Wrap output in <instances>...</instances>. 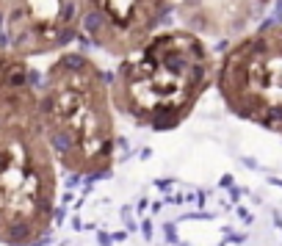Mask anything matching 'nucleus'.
I'll use <instances>...</instances> for the list:
<instances>
[{"mask_svg": "<svg viewBox=\"0 0 282 246\" xmlns=\"http://www.w3.org/2000/svg\"><path fill=\"white\" fill-rule=\"evenodd\" d=\"M108 19H105V11L100 9H89L83 17H80V28L86 31V36H94V42L102 44V31H105Z\"/></svg>", "mask_w": 282, "mask_h": 246, "instance_id": "obj_1", "label": "nucleus"}, {"mask_svg": "<svg viewBox=\"0 0 282 246\" xmlns=\"http://www.w3.org/2000/svg\"><path fill=\"white\" fill-rule=\"evenodd\" d=\"M50 147L56 149L61 158H70L75 149H78V141H75L72 130H67V127H56V130L50 133Z\"/></svg>", "mask_w": 282, "mask_h": 246, "instance_id": "obj_2", "label": "nucleus"}, {"mask_svg": "<svg viewBox=\"0 0 282 246\" xmlns=\"http://www.w3.org/2000/svg\"><path fill=\"white\" fill-rule=\"evenodd\" d=\"M58 70H67V72H72V75H80V72L92 70V64H89V58L80 56V53H64V56H61V61H58Z\"/></svg>", "mask_w": 282, "mask_h": 246, "instance_id": "obj_3", "label": "nucleus"}, {"mask_svg": "<svg viewBox=\"0 0 282 246\" xmlns=\"http://www.w3.org/2000/svg\"><path fill=\"white\" fill-rule=\"evenodd\" d=\"M6 83H9L11 88L28 86V70H25L23 64H14V66H9V72H6Z\"/></svg>", "mask_w": 282, "mask_h": 246, "instance_id": "obj_4", "label": "nucleus"}, {"mask_svg": "<svg viewBox=\"0 0 282 246\" xmlns=\"http://www.w3.org/2000/svg\"><path fill=\"white\" fill-rule=\"evenodd\" d=\"M75 17H78V0H67V3L61 6V23L70 25Z\"/></svg>", "mask_w": 282, "mask_h": 246, "instance_id": "obj_5", "label": "nucleus"}, {"mask_svg": "<svg viewBox=\"0 0 282 246\" xmlns=\"http://www.w3.org/2000/svg\"><path fill=\"white\" fill-rule=\"evenodd\" d=\"M78 39V31L72 28V25H64V28L58 31V36H56V44H70Z\"/></svg>", "mask_w": 282, "mask_h": 246, "instance_id": "obj_6", "label": "nucleus"}, {"mask_svg": "<svg viewBox=\"0 0 282 246\" xmlns=\"http://www.w3.org/2000/svg\"><path fill=\"white\" fill-rule=\"evenodd\" d=\"M188 25H191V28H199V31L208 28V23H205L202 14H191V17H188Z\"/></svg>", "mask_w": 282, "mask_h": 246, "instance_id": "obj_7", "label": "nucleus"}, {"mask_svg": "<svg viewBox=\"0 0 282 246\" xmlns=\"http://www.w3.org/2000/svg\"><path fill=\"white\" fill-rule=\"evenodd\" d=\"M163 230H166V241H169V243H175V241H177V232H175V224H166V227H163Z\"/></svg>", "mask_w": 282, "mask_h": 246, "instance_id": "obj_8", "label": "nucleus"}, {"mask_svg": "<svg viewBox=\"0 0 282 246\" xmlns=\"http://www.w3.org/2000/svg\"><path fill=\"white\" fill-rule=\"evenodd\" d=\"M274 19H277V25L282 23V0H274Z\"/></svg>", "mask_w": 282, "mask_h": 246, "instance_id": "obj_9", "label": "nucleus"}, {"mask_svg": "<svg viewBox=\"0 0 282 246\" xmlns=\"http://www.w3.org/2000/svg\"><path fill=\"white\" fill-rule=\"evenodd\" d=\"M100 80H102V83H108V86H111V83H114V72H100Z\"/></svg>", "mask_w": 282, "mask_h": 246, "instance_id": "obj_10", "label": "nucleus"}, {"mask_svg": "<svg viewBox=\"0 0 282 246\" xmlns=\"http://www.w3.org/2000/svg\"><path fill=\"white\" fill-rule=\"evenodd\" d=\"M144 238L153 241V224H149V221H144Z\"/></svg>", "mask_w": 282, "mask_h": 246, "instance_id": "obj_11", "label": "nucleus"}, {"mask_svg": "<svg viewBox=\"0 0 282 246\" xmlns=\"http://www.w3.org/2000/svg\"><path fill=\"white\" fill-rule=\"evenodd\" d=\"M97 241H100L102 246H108V243H111V235H105V232H100V235H97Z\"/></svg>", "mask_w": 282, "mask_h": 246, "instance_id": "obj_12", "label": "nucleus"}, {"mask_svg": "<svg viewBox=\"0 0 282 246\" xmlns=\"http://www.w3.org/2000/svg\"><path fill=\"white\" fill-rule=\"evenodd\" d=\"M222 188H232V177H230V174L222 177Z\"/></svg>", "mask_w": 282, "mask_h": 246, "instance_id": "obj_13", "label": "nucleus"}, {"mask_svg": "<svg viewBox=\"0 0 282 246\" xmlns=\"http://www.w3.org/2000/svg\"><path fill=\"white\" fill-rule=\"evenodd\" d=\"M78 180H80V174H78V172H75V174L70 177V180H67V186H70V188H72V186H78Z\"/></svg>", "mask_w": 282, "mask_h": 246, "instance_id": "obj_14", "label": "nucleus"}, {"mask_svg": "<svg viewBox=\"0 0 282 246\" xmlns=\"http://www.w3.org/2000/svg\"><path fill=\"white\" fill-rule=\"evenodd\" d=\"M244 163H246V169H257V163H254V158H244Z\"/></svg>", "mask_w": 282, "mask_h": 246, "instance_id": "obj_15", "label": "nucleus"}, {"mask_svg": "<svg viewBox=\"0 0 282 246\" xmlns=\"http://www.w3.org/2000/svg\"><path fill=\"white\" fill-rule=\"evenodd\" d=\"M169 186H171V183H169V180H158V188H161V191H166Z\"/></svg>", "mask_w": 282, "mask_h": 246, "instance_id": "obj_16", "label": "nucleus"}, {"mask_svg": "<svg viewBox=\"0 0 282 246\" xmlns=\"http://www.w3.org/2000/svg\"><path fill=\"white\" fill-rule=\"evenodd\" d=\"M3 23H6V17H3V11H0V33H3Z\"/></svg>", "mask_w": 282, "mask_h": 246, "instance_id": "obj_17", "label": "nucleus"}, {"mask_svg": "<svg viewBox=\"0 0 282 246\" xmlns=\"http://www.w3.org/2000/svg\"><path fill=\"white\" fill-rule=\"evenodd\" d=\"M274 183V186H282V180H271Z\"/></svg>", "mask_w": 282, "mask_h": 246, "instance_id": "obj_18", "label": "nucleus"}, {"mask_svg": "<svg viewBox=\"0 0 282 246\" xmlns=\"http://www.w3.org/2000/svg\"><path fill=\"white\" fill-rule=\"evenodd\" d=\"M260 3H263V6H266V3H268V0H260Z\"/></svg>", "mask_w": 282, "mask_h": 246, "instance_id": "obj_19", "label": "nucleus"}]
</instances>
